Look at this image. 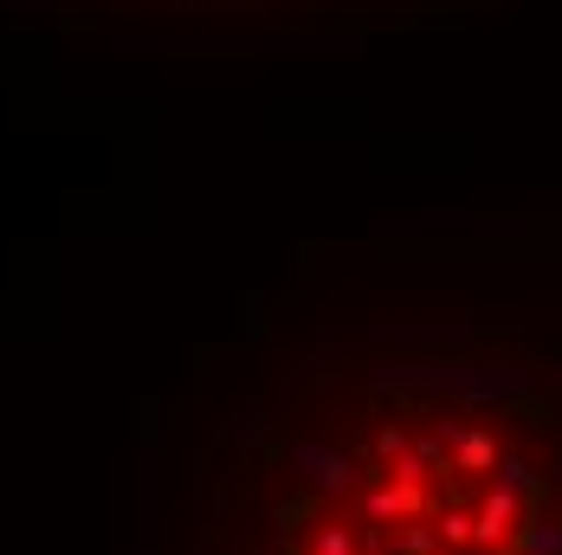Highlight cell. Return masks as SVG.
<instances>
[{
  "mask_svg": "<svg viewBox=\"0 0 562 555\" xmlns=\"http://www.w3.org/2000/svg\"><path fill=\"white\" fill-rule=\"evenodd\" d=\"M266 555H562V523L498 427L414 400L297 465Z\"/></svg>",
  "mask_w": 562,
  "mask_h": 555,
  "instance_id": "1",
  "label": "cell"
}]
</instances>
